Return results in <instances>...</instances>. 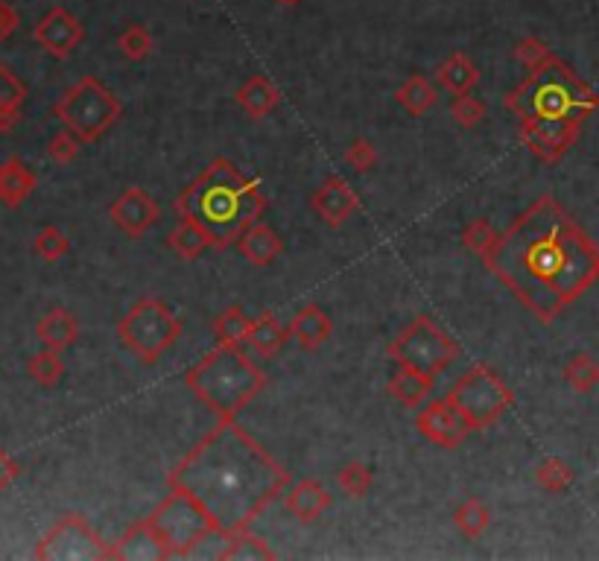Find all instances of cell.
<instances>
[{
  "label": "cell",
  "mask_w": 599,
  "mask_h": 561,
  "mask_svg": "<svg viewBox=\"0 0 599 561\" xmlns=\"http://www.w3.org/2000/svg\"><path fill=\"white\" fill-rule=\"evenodd\" d=\"M483 263L535 319L553 322L599 275V249L553 196H541Z\"/></svg>",
  "instance_id": "6da1fadb"
},
{
  "label": "cell",
  "mask_w": 599,
  "mask_h": 561,
  "mask_svg": "<svg viewBox=\"0 0 599 561\" xmlns=\"http://www.w3.org/2000/svg\"><path fill=\"white\" fill-rule=\"evenodd\" d=\"M167 486L193 494L231 535L249 529L287 491L290 471L237 421H217L170 471Z\"/></svg>",
  "instance_id": "7a4b0ae2"
},
{
  "label": "cell",
  "mask_w": 599,
  "mask_h": 561,
  "mask_svg": "<svg viewBox=\"0 0 599 561\" xmlns=\"http://www.w3.org/2000/svg\"><path fill=\"white\" fill-rule=\"evenodd\" d=\"M179 220H193L217 249H228L237 237L258 223L266 211V196L258 179L246 176L231 158H214L173 202Z\"/></svg>",
  "instance_id": "3957f363"
},
{
  "label": "cell",
  "mask_w": 599,
  "mask_h": 561,
  "mask_svg": "<svg viewBox=\"0 0 599 561\" xmlns=\"http://www.w3.org/2000/svg\"><path fill=\"white\" fill-rule=\"evenodd\" d=\"M185 386L217 421H234L266 386V372L243 345L220 342L185 374Z\"/></svg>",
  "instance_id": "277c9868"
},
{
  "label": "cell",
  "mask_w": 599,
  "mask_h": 561,
  "mask_svg": "<svg viewBox=\"0 0 599 561\" xmlns=\"http://www.w3.org/2000/svg\"><path fill=\"white\" fill-rule=\"evenodd\" d=\"M503 106L518 120H529V117H576L591 112L597 100L588 85H582L559 59H553L541 71L526 76L515 91H509L503 97Z\"/></svg>",
  "instance_id": "5b68a950"
},
{
  "label": "cell",
  "mask_w": 599,
  "mask_h": 561,
  "mask_svg": "<svg viewBox=\"0 0 599 561\" xmlns=\"http://www.w3.org/2000/svg\"><path fill=\"white\" fill-rule=\"evenodd\" d=\"M167 559H196L202 547L223 538L214 515L185 488L170 486L167 497L147 515Z\"/></svg>",
  "instance_id": "8992f818"
},
{
  "label": "cell",
  "mask_w": 599,
  "mask_h": 561,
  "mask_svg": "<svg viewBox=\"0 0 599 561\" xmlns=\"http://www.w3.org/2000/svg\"><path fill=\"white\" fill-rule=\"evenodd\" d=\"M182 316L164 299H138L117 322V339L144 366H155L182 337Z\"/></svg>",
  "instance_id": "52a82bcc"
},
{
  "label": "cell",
  "mask_w": 599,
  "mask_h": 561,
  "mask_svg": "<svg viewBox=\"0 0 599 561\" xmlns=\"http://www.w3.org/2000/svg\"><path fill=\"white\" fill-rule=\"evenodd\" d=\"M53 117L82 144H94L123 117V103L97 76H82L53 103Z\"/></svg>",
  "instance_id": "ba28073f"
},
{
  "label": "cell",
  "mask_w": 599,
  "mask_h": 561,
  "mask_svg": "<svg viewBox=\"0 0 599 561\" xmlns=\"http://www.w3.org/2000/svg\"><path fill=\"white\" fill-rule=\"evenodd\" d=\"M445 398H448L456 410L462 412V418L471 424V430L494 427L506 412L512 410V404H515L512 386L494 369H488L486 363L471 366L468 372L450 386V392Z\"/></svg>",
  "instance_id": "9c48e42d"
},
{
  "label": "cell",
  "mask_w": 599,
  "mask_h": 561,
  "mask_svg": "<svg viewBox=\"0 0 599 561\" xmlns=\"http://www.w3.org/2000/svg\"><path fill=\"white\" fill-rule=\"evenodd\" d=\"M459 357V345L450 337L448 331H442L439 322H433L430 316H418L410 325L389 342V360L395 366H407L412 372L427 374L433 380H439L442 372H448L450 366Z\"/></svg>",
  "instance_id": "30bf717a"
},
{
  "label": "cell",
  "mask_w": 599,
  "mask_h": 561,
  "mask_svg": "<svg viewBox=\"0 0 599 561\" xmlns=\"http://www.w3.org/2000/svg\"><path fill=\"white\" fill-rule=\"evenodd\" d=\"M109 547L100 532L88 524L82 515H62L50 532L38 541L36 559L47 561H88L109 559Z\"/></svg>",
  "instance_id": "8fae6325"
},
{
  "label": "cell",
  "mask_w": 599,
  "mask_h": 561,
  "mask_svg": "<svg viewBox=\"0 0 599 561\" xmlns=\"http://www.w3.org/2000/svg\"><path fill=\"white\" fill-rule=\"evenodd\" d=\"M579 120L576 117H529L521 120V141L535 158L553 164L576 141Z\"/></svg>",
  "instance_id": "7c38bea8"
},
{
  "label": "cell",
  "mask_w": 599,
  "mask_h": 561,
  "mask_svg": "<svg viewBox=\"0 0 599 561\" xmlns=\"http://www.w3.org/2000/svg\"><path fill=\"white\" fill-rule=\"evenodd\" d=\"M415 430H418L430 445L445 450H456L471 436V424L462 418V412L456 410L448 398L427 401V407L415 415Z\"/></svg>",
  "instance_id": "4fadbf2b"
},
{
  "label": "cell",
  "mask_w": 599,
  "mask_h": 561,
  "mask_svg": "<svg viewBox=\"0 0 599 561\" xmlns=\"http://www.w3.org/2000/svg\"><path fill=\"white\" fill-rule=\"evenodd\" d=\"M33 38H36L38 47H44L53 59H68L76 47L82 44L85 38V27L82 21L76 18L71 9L65 6H53L47 9V15L33 27Z\"/></svg>",
  "instance_id": "5bb4252c"
},
{
  "label": "cell",
  "mask_w": 599,
  "mask_h": 561,
  "mask_svg": "<svg viewBox=\"0 0 599 561\" xmlns=\"http://www.w3.org/2000/svg\"><path fill=\"white\" fill-rule=\"evenodd\" d=\"M161 208L144 187H126L112 205H109V220L114 228H120L126 237L138 240L158 223Z\"/></svg>",
  "instance_id": "9a60e30c"
},
{
  "label": "cell",
  "mask_w": 599,
  "mask_h": 561,
  "mask_svg": "<svg viewBox=\"0 0 599 561\" xmlns=\"http://www.w3.org/2000/svg\"><path fill=\"white\" fill-rule=\"evenodd\" d=\"M310 208L319 217V223H325L328 228H339L360 211V196L354 193V187L348 185L345 179L328 176L310 193Z\"/></svg>",
  "instance_id": "2e32d148"
},
{
  "label": "cell",
  "mask_w": 599,
  "mask_h": 561,
  "mask_svg": "<svg viewBox=\"0 0 599 561\" xmlns=\"http://www.w3.org/2000/svg\"><path fill=\"white\" fill-rule=\"evenodd\" d=\"M284 509L299 521V524H316L328 509H331V494L319 480H299L284 491Z\"/></svg>",
  "instance_id": "e0dca14e"
},
{
  "label": "cell",
  "mask_w": 599,
  "mask_h": 561,
  "mask_svg": "<svg viewBox=\"0 0 599 561\" xmlns=\"http://www.w3.org/2000/svg\"><path fill=\"white\" fill-rule=\"evenodd\" d=\"M109 559H123V561H164L167 553L155 535V529L150 526V521H138L132 524L112 547H109Z\"/></svg>",
  "instance_id": "ac0fdd59"
},
{
  "label": "cell",
  "mask_w": 599,
  "mask_h": 561,
  "mask_svg": "<svg viewBox=\"0 0 599 561\" xmlns=\"http://www.w3.org/2000/svg\"><path fill=\"white\" fill-rule=\"evenodd\" d=\"M234 103L243 109L246 117L263 120V117H269V114L281 106V91H278V85L266 74H255L237 88Z\"/></svg>",
  "instance_id": "d6986e66"
},
{
  "label": "cell",
  "mask_w": 599,
  "mask_h": 561,
  "mask_svg": "<svg viewBox=\"0 0 599 561\" xmlns=\"http://www.w3.org/2000/svg\"><path fill=\"white\" fill-rule=\"evenodd\" d=\"M237 252L252 263V266H269L278 261V255L284 252V240L278 237V231L266 223H252L240 237H237Z\"/></svg>",
  "instance_id": "ffe728a7"
},
{
  "label": "cell",
  "mask_w": 599,
  "mask_h": 561,
  "mask_svg": "<svg viewBox=\"0 0 599 561\" xmlns=\"http://www.w3.org/2000/svg\"><path fill=\"white\" fill-rule=\"evenodd\" d=\"M290 331H293V339L299 342V348L319 351L334 334V319L319 304H304L301 310H296Z\"/></svg>",
  "instance_id": "44dd1931"
},
{
  "label": "cell",
  "mask_w": 599,
  "mask_h": 561,
  "mask_svg": "<svg viewBox=\"0 0 599 561\" xmlns=\"http://www.w3.org/2000/svg\"><path fill=\"white\" fill-rule=\"evenodd\" d=\"M36 185V173L18 155L0 161V202L6 208H21L33 196Z\"/></svg>",
  "instance_id": "7402d4cb"
},
{
  "label": "cell",
  "mask_w": 599,
  "mask_h": 561,
  "mask_svg": "<svg viewBox=\"0 0 599 561\" xmlns=\"http://www.w3.org/2000/svg\"><path fill=\"white\" fill-rule=\"evenodd\" d=\"M36 337L44 348L53 351H68L71 345H76L79 339V322L71 310L65 307H50L36 325Z\"/></svg>",
  "instance_id": "603a6c76"
},
{
  "label": "cell",
  "mask_w": 599,
  "mask_h": 561,
  "mask_svg": "<svg viewBox=\"0 0 599 561\" xmlns=\"http://www.w3.org/2000/svg\"><path fill=\"white\" fill-rule=\"evenodd\" d=\"M433 386H436L433 377H427V374L421 372H412L407 366H398V369L392 372V377H389V383H386V392H389L401 407L418 410L421 404H427Z\"/></svg>",
  "instance_id": "cb8c5ba5"
},
{
  "label": "cell",
  "mask_w": 599,
  "mask_h": 561,
  "mask_svg": "<svg viewBox=\"0 0 599 561\" xmlns=\"http://www.w3.org/2000/svg\"><path fill=\"white\" fill-rule=\"evenodd\" d=\"M293 337L290 325H284L275 313H261L255 319V331L246 342L249 354H258L261 360H272L275 354H281V348L287 345V339Z\"/></svg>",
  "instance_id": "d4e9b609"
},
{
  "label": "cell",
  "mask_w": 599,
  "mask_h": 561,
  "mask_svg": "<svg viewBox=\"0 0 599 561\" xmlns=\"http://www.w3.org/2000/svg\"><path fill=\"white\" fill-rule=\"evenodd\" d=\"M436 82L450 91L453 97L456 94H471L480 82V68L471 62V56H465L462 50L450 53L448 59L436 68Z\"/></svg>",
  "instance_id": "484cf974"
},
{
  "label": "cell",
  "mask_w": 599,
  "mask_h": 561,
  "mask_svg": "<svg viewBox=\"0 0 599 561\" xmlns=\"http://www.w3.org/2000/svg\"><path fill=\"white\" fill-rule=\"evenodd\" d=\"M214 559H223V561L275 559V550L263 541L261 535H255L252 529H240V532L223 535V547L214 550Z\"/></svg>",
  "instance_id": "4316f807"
},
{
  "label": "cell",
  "mask_w": 599,
  "mask_h": 561,
  "mask_svg": "<svg viewBox=\"0 0 599 561\" xmlns=\"http://www.w3.org/2000/svg\"><path fill=\"white\" fill-rule=\"evenodd\" d=\"M24 100H27V85L9 65L0 62V132H12L18 126Z\"/></svg>",
  "instance_id": "83f0119b"
},
{
  "label": "cell",
  "mask_w": 599,
  "mask_h": 561,
  "mask_svg": "<svg viewBox=\"0 0 599 561\" xmlns=\"http://www.w3.org/2000/svg\"><path fill=\"white\" fill-rule=\"evenodd\" d=\"M395 100H398V106L407 114H412V117H424V114L436 106L439 91H436V85H433L427 76L412 74L410 79L395 91Z\"/></svg>",
  "instance_id": "f1b7e54d"
},
{
  "label": "cell",
  "mask_w": 599,
  "mask_h": 561,
  "mask_svg": "<svg viewBox=\"0 0 599 561\" xmlns=\"http://www.w3.org/2000/svg\"><path fill=\"white\" fill-rule=\"evenodd\" d=\"M167 246H170L179 258L196 261V258H202L214 243H211V237H208L199 225L193 223V220H179V225L170 228V234H167Z\"/></svg>",
  "instance_id": "f546056e"
},
{
  "label": "cell",
  "mask_w": 599,
  "mask_h": 561,
  "mask_svg": "<svg viewBox=\"0 0 599 561\" xmlns=\"http://www.w3.org/2000/svg\"><path fill=\"white\" fill-rule=\"evenodd\" d=\"M252 331H255V319L240 304L225 307L223 313L214 319V337L225 345H246Z\"/></svg>",
  "instance_id": "4dcf8cb0"
},
{
  "label": "cell",
  "mask_w": 599,
  "mask_h": 561,
  "mask_svg": "<svg viewBox=\"0 0 599 561\" xmlns=\"http://www.w3.org/2000/svg\"><path fill=\"white\" fill-rule=\"evenodd\" d=\"M453 524H456V529L468 541H477V538H483V532L491 526V509H488L480 497H465L456 506V512H453Z\"/></svg>",
  "instance_id": "1f68e13d"
},
{
  "label": "cell",
  "mask_w": 599,
  "mask_h": 561,
  "mask_svg": "<svg viewBox=\"0 0 599 561\" xmlns=\"http://www.w3.org/2000/svg\"><path fill=\"white\" fill-rule=\"evenodd\" d=\"M337 486L345 497L363 500L372 491V486H375V474H372V468L366 462L354 459V462H345L337 471Z\"/></svg>",
  "instance_id": "d6a6232c"
},
{
  "label": "cell",
  "mask_w": 599,
  "mask_h": 561,
  "mask_svg": "<svg viewBox=\"0 0 599 561\" xmlns=\"http://www.w3.org/2000/svg\"><path fill=\"white\" fill-rule=\"evenodd\" d=\"M59 354H62V351L41 348V351H36V354L30 357L27 372H30V377L36 380L41 389H53V386L62 383V377H65V363H62Z\"/></svg>",
  "instance_id": "836d02e7"
},
{
  "label": "cell",
  "mask_w": 599,
  "mask_h": 561,
  "mask_svg": "<svg viewBox=\"0 0 599 561\" xmlns=\"http://www.w3.org/2000/svg\"><path fill=\"white\" fill-rule=\"evenodd\" d=\"M33 252L47 263L62 261L71 252V237L59 225H44L33 240Z\"/></svg>",
  "instance_id": "e575fe53"
},
{
  "label": "cell",
  "mask_w": 599,
  "mask_h": 561,
  "mask_svg": "<svg viewBox=\"0 0 599 561\" xmlns=\"http://www.w3.org/2000/svg\"><path fill=\"white\" fill-rule=\"evenodd\" d=\"M497 237H500V231L488 223L486 217H480V220H474V223H468L462 228V246L471 255H477L480 261H486L488 252L497 246Z\"/></svg>",
  "instance_id": "d590c367"
},
{
  "label": "cell",
  "mask_w": 599,
  "mask_h": 561,
  "mask_svg": "<svg viewBox=\"0 0 599 561\" xmlns=\"http://www.w3.org/2000/svg\"><path fill=\"white\" fill-rule=\"evenodd\" d=\"M155 47V38L144 24H129L120 36H117V50L129 59V62H144Z\"/></svg>",
  "instance_id": "8d00e7d4"
},
{
  "label": "cell",
  "mask_w": 599,
  "mask_h": 561,
  "mask_svg": "<svg viewBox=\"0 0 599 561\" xmlns=\"http://www.w3.org/2000/svg\"><path fill=\"white\" fill-rule=\"evenodd\" d=\"M486 103L474 94H456L450 103V117L456 120V126L462 129H477L486 120Z\"/></svg>",
  "instance_id": "74e56055"
},
{
  "label": "cell",
  "mask_w": 599,
  "mask_h": 561,
  "mask_svg": "<svg viewBox=\"0 0 599 561\" xmlns=\"http://www.w3.org/2000/svg\"><path fill=\"white\" fill-rule=\"evenodd\" d=\"M515 59L524 65L526 71L532 74V71H541L544 65H550L556 56L550 53V47L544 44V41H538V38H521L518 44H515Z\"/></svg>",
  "instance_id": "f35d334b"
},
{
  "label": "cell",
  "mask_w": 599,
  "mask_h": 561,
  "mask_svg": "<svg viewBox=\"0 0 599 561\" xmlns=\"http://www.w3.org/2000/svg\"><path fill=\"white\" fill-rule=\"evenodd\" d=\"M564 377L576 392H588L594 389V383L599 380V369L594 366V360L588 354H576L567 366H564Z\"/></svg>",
  "instance_id": "ab89813d"
},
{
  "label": "cell",
  "mask_w": 599,
  "mask_h": 561,
  "mask_svg": "<svg viewBox=\"0 0 599 561\" xmlns=\"http://www.w3.org/2000/svg\"><path fill=\"white\" fill-rule=\"evenodd\" d=\"M79 150H82V141L76 138L71 129H62V132H56V135L47 141V158L56 161L59 167L74 164L76 158H79Z\"/></svg>",
  "instance_id": "60d3db41"
},
{
  "label": "cell",
  "mask_w": 599,
  "mask_h": 561,
  "mask_svg": "<svg viewBox=\"0 0 599 561\" xmlns=\"http://www.w3.org/2000/svg\"><path fill=\"white\" fill-rule=\"evenodd\" d=\"M570 480H573V474H570V468L564 465L562 459H544L538 468H535V483L544 488V491H562V488L570 486Z\"/></svg>",
  "instance_id": "b9f144b4"
},
{
  "label": "cell",
  "mask_w": 599,
  "mask_h": 561,
  "mask_svg": "<svg viewBox=\"0 0 599 561\" xmlns=\"http://www.w3.org/2000/svg\"><path fill=\"white\" fill-rule=\"evenodd\" d=\"M345 164L354 170V173H369L377 167V150L366 141V138H357L348 144L345 150Z\"/></svg>",
  "instance_id": "7bdbcfd3"
},
{
  "label": "cell",
  "mask_w": 599,
  "mask_h": 561,
  "mask_svg": "<svg viewBox=\"0 0 599 561\" xmlns=\"http://www.w3.org/2000/svg\"><path fill=\"white\" fill-rule=\"evenodd\" d=\"M21 477V465L15 462V456L6 448H0V494L12 486Z\"/></svg>",
  "instance_id": "ee69618b"
},
{
  "label": "cell",
  "mask_w": 599,
  "mask_h": 561,
  "mask_svg": "<svg viewBox=\"0 0 599 561\" xmlns=\"http://www.w3.org/2000/svg\"><path fill=\"white\" fill-rule=\"evenodd\" d=\"M15 30H18V12L6 0H0V44L12 36Z\"/></svg>",
  "instance_id": "f6af8a7d"
},
{
  "label": "cell",
  "mask_w": 599,
  "mask_h": 561,
  "mask_svg": "<svg viewBox=\"0 0 599 561\" xmlns=\"http://www.w3.org/2000/svg\"><path fill=\"white\" fill-rule=\"evenodd\" d=\"M278 3H284V6H296V3H301V0H278Z\"/></svg>",
  "instance_id": "bcb514c9"
}]
</instances>
